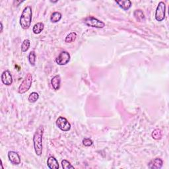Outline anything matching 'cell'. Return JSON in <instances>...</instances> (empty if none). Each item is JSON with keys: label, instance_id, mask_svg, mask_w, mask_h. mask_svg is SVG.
Here are the masks:
<instances>
[{"label": "cell", "instance_id": "cell-1", "mask_svg": "<svg viewBox=\"0 0 169 169\" xmlns=\"http://www.w3.org/2000/svg\"><path fill=\"white\" fill-rule=\"evenodd\" d=\"M44 134V127L40 126L36 130L33 136V144L35 153L38 156L42 153V137Z\"/></svg>", "mask_w": 169, "mask_h": 169}, {"label": "cell", "instance_id": "cell-2", "mask_svg": "<svg viewBox=\"0 0 169 169\" xmlns=\"http://www.w3.org/2000/svg\"><path fill=\"white\" fill-rule=\"evenodd\" d=\"M32 17V11L31 6H27L23 9L20 17L19 23L23 29H28L31 27Z\"/></svg>", "mask_w": 169, "mask_h": 169}, {"label": "cell", "instance_id": "cell-3", "mask_svg": "<svg viewBox=\"0 0 169 169\" xmlns=\"http://www.w3.org/2000/svg\"><path fill=\"white\" fill-rule=\"evenodd\" d=\"M32 82V74L28 73L25 76V79L21 83V84L20 85L19 87L18 93L19 94H24L25 93H27L31 87Z\"/></svg>", "mask_w": 169, "mask_h": 169}, {"label": "cell", "instance_id": "cell-4", "mask_svg": "<svg viewBox=\"0 0 169 169\" xmlns=\"http://www.w3.org/2000/svg\"><path fill=\"white\" fill-rule=\"evenodd\" d=\"M84 23L89 27H93L96 29H103L105 27L104 22L91 16L86 18L84 21Z\"/></svg>", "mask_w": 169, "mask_h": 169}, {"label": "cell", "instance_id": "cell-5", "mask_svg": "<svg viewBox=\"0 0 169 169\" xmlns=\"http://www.w3.org/2000/svg\"><path fill=\"white\" fill-rule=\"evenodd\" d=\"M166 5L163 2H161L155 11V19L157 21H163L165 18Z\"/></svg>", "mask_w": 169, "mask_h": 169}, {"label": "cell", "instance_id": "cell-6", "mask_svg": "<svg viewBox=\"0 0 169 169\" xmlns=\"http://www.w3.org/2000/svg\"><path fill=\"white\" fill-rule=\"evenodd\" d=\"M70 54L67 51L62 52L56 58V62L59 66H65L70 61Z\"/></svg>", "mask_w": 169, "mask_h": 169}, {"label": "cell", "instance_id": "cell-7", "mask_svg": "<svg viewBox=\"0 0 169 169\" xmlns=\"http://www.w3.org/2000/svg\"><path fill=\"white\" fill-rule=\"evenodd\" d=\"M56 125L63 131H68L71 129V124L66 118L60 116L56 120Z\"/></svg>", "mask_w": 169, "mask_h": 169}, {"label": "cell", "instance_id": "cell-8", "mask_svg": "<svg viewBox=\"0 0 169 169\" xmlns=\"http://www.w3.org/2000/svg\"><path fill=\"white\" fill-rule=\"evenodd\" d=\"M2 81L4 85L9 86L13 83L12 76L9 70H5L2 74Z\"/></svg>", "mask_w": 169, "mask_h": 169}, {"label": "cell", "instance_id": "cell-9", "mask_svg": "<svg viewBox=\"0 0 169 169\" xmlns=\"http://www.w3.org/2000/svg\"><path fill=\"white\" fill-rule=\"evenodd\" d=\"M8 158L10 161V162L15 165H18L21 163L20 156L19 155V154L15 151H9L8 153Z\"/></svg>", "mask_w": 169, "mask_h": 169}, {"label": "cell", "instance_id": "cell-10", "mask_svg": "<svg viewBox=\"0 0 169 169\" xmlns=\"http://www.w3.org/2000/svg\"><path fill=\"white\" fill-rule=\"evenodd\" d=\"M163 165V161L160 158H155L151 160L148 164V167L151 169H160Z\"/></svg>", "mask_w": 169, "mask_h": 169}, {"label": "cell", "instance_id": "cell-11", "mask_svg": "<svg viewBox=\"0 0 169 169\" xmlns=\"http://www.w3.org/2000/svg\"><path fill=\"white\" fill-rule=\"evenodd\" d=\"M52 87L55 91H58L59 89L60 86H61V77L59 76H56L51 80Z\"/></svg>", "mask_w": 169, "mask_h": 169}, {"label": "cell", "instance_id": "cell-12", "mask_svg": "<svg viewBox=\"0 0 169 169\" xmlns=\"http://www.w3.org/2000/svg\"><path fill=\"white\" fill-rule=\"evenodd\" d=\"M47 165L50 169H58L59 167L58 161L54 157H50L48 159Z\"/></svg>", "mask_w": 169, "mask_h": 169}, {"label": "cell", "instance_id": "cell-13", "mask_svg": "<svg viewBox=\"0 0 169 169\" xmlns=\"http://www.w3.org/2000/svg\"><path fill=\"white\" fill-rule=\"evenodd\" d=\"M116 3L120 6V7H121L122 9L124 11L128 10L130 9V7H131V2L129 0H125V1H116Z\"/></svg>", "mask_w": 169, "mask_h": 169}, {"label": "cell", "instance_id": "cell-14", "mask_svg": "<svg viewBox=\"0 0 169 169\" xmlns=\"http://www.w3.org/2000/svg\"><path fill=\"white\" fill-rule=\"evenodd\" d=\"M134 16L138 22H143L145 21V15L143 12V11L141 9H137L135 11L134 13Z\"/></svg>", "mask_w": 169, "mask_h": 169}, {"label": "cell", "instance_id": "cell-15", "mask_svg": "<svg viewBox=\"0 0 169 169\" xmlns=\"http://www.w3.org/2000/svg\"><path fill=\"white\" fill-rule=\"evenodd\" d=\"M44 29V24L43 22H37L36 24L33 26L32 28V32L36 34V35H38L40 34L41 32H42V31Z\"/></svg>", "mask_w": 169, "mask_h": 169}, {"label": "cell", "instance_id": "cell-16", "mask_svg": "<svg viewBox=\"0 0 169 169\" xmlns=\"http://www.w3.org/2000/svg\"><path fill=\"white\" fill-rule=\"evenodd\" d=\"M62 17V14L59 12H54L50 16V21L52 22H54V23H56V22H58L61 20Z\"/></svg>", "mask_w": 169, "mask_h": 169}, {"label": "cell", "instance_id": "cell-17", "mask_svg": "<svg viewBox=\"0 0 169 169\" xmlns=\"http://www.w3.org/2000/svg\"><path fill=\"white\" fill-rule=\"evenodd\" d=\"M77 38V34L75 32H72L69 33L68 35L66 37L65 39V42L66 43H71L73 42V41L76 40Z\"/></svg>", "mask_w": 169, "mask_h": 169}, {"label": "cell", "instance_id": "cell-18", "mask_svg": "<svg viewBox=\"0 0 169 169\" xmlns=\"http://www.w3.org/2000/svg\"><path fill=\"white\" fill-rule=\"evenodd\" d=\"M152 137L155 140H159L162 137V131L160 129H155L152 132Z\"/></svg>", "mask_w": 169, "mask_h": 169}, {"label": "cell", "instance_id": "cell-19", "mask_svg": "<svg viewBox=\"0 0 169 169\" xmlns=\"http://www.w3.org/2000/svg\"><path fill=\"white\" fill-rule=\"evenodd\" d=\"M39 93H37L36 92H33L30 94L28 100L31 103H36V101L39 100Z\"/></svg>", "mask_w": 169, "mask_h": 169}, {"label": "cell", "instance_id": "cell-20", "mask_svg": "<svg viewBox=\"0 0 169 169\" xmlns=\"http://www.w3.org/2000/svg\"><path fill=\"white\" fill-rule=\"evenodd\" d=\"M36 54L35 52L32 51L30 52V54L29 55V62L30 63L32 66H35V63H36Z\"/></svg>", "mask_w": 169, "mask_h": 169}, {"label": "cell", "instance_id": "cell-21", "mask_svg": "<svg viewBox=\"0 0 169 169\" xmlns=\"http://www.w3.org/2000/svg\"><path fill=\"white\" fill-rule=\"evenodd\" d=\"M30 45H31V42H30V40L28 39L25 40L23 42H22L21 44V51L22 52H27L30 48Z\"/></svg>", "mask_w": 169, "mask_h": 169}, {"label": "cell", "instance_id": "cell-22", "mask_svg": "<svg viewBox=\"0 0 169 169\" xmlns=\"http://www.w3.org/2000/svg\"><path fill=\"white\" fill-rule=\"evenodd\" d=\"M62 166L63 169H69V168H74V167L68 161L63 160L62 161Z\"/></svg>", "mask_w": 169, "mask_h": 169}, {"label": "cell", "instance_id": "cell-23", "mask_svg": "<svg viewBox=\"0 0 169 169\" xmlns=\"http://www.w3.org/2000/svg\"><path fill=\"white\" fill-rule=\"evenodd\" d=\"M83 144L86 147H90L93 144V141L90 138H84L83 140Z\"/></svg>", "mask_w": 169, "mask_h": 169}, {"label": "cell", "instance_id": "cell-24", "mask_svg": "<svg viewBox=\"0 0 169 169\" xmlns=\"http://www.w3.org/2000/svg\"><path fill=\"white\" fill-rule=\"evenodd\" d=\"M3 31V24L2 22H1V32H2Z\"/></svg>", "mask_w": 169, "mask_h": 169}, {"label": "cell", "instance_id": "cell-25", "mask_svg": "<svg viewBox=\"0 0 169 169\" xmlns=\"http://www.w3.org/2000/svg\"><path fill=\"white\" fill-rule=\"evenodd\" d=\"M58 1H56V2H53V1H50V2L52 3H57Z\"/></svg>", "mask_w": 169, "mask_h": 169}]
</instances>
